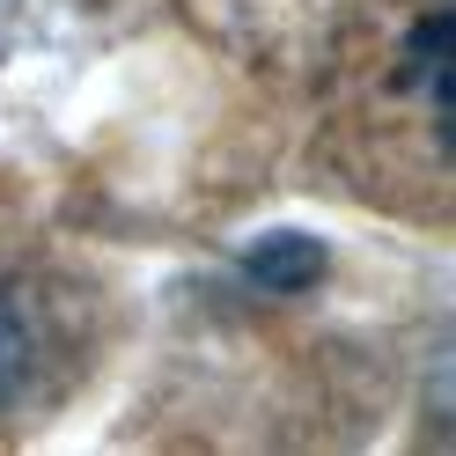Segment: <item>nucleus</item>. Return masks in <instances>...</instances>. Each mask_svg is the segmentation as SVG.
<instances>
[{
    "label": "nucleus",
    "instance_id": "1",
    "mask_svg": "<svg viewBox=\"0 0 456 456\" xmlns=\"http://www.w3.org/2000/svg\"><path fill=\"white\" fill-rule=\"evenodd\" d=\"M243 273L258 280V288H280V295H295V288H317L324 280V243L317 236H258L243 250Z\"/></svg>",
    "mask_w": 456,
    "mask_h": 456
},
{
    "label": "nucleus",
    "instance_id": "2",
    "mask_svg": "<svg viewBox=\"0 0 456 456\" xmlns=\"http://www.w3.org/2000/svg\"><path fill=\"white\" fill-rule=\"evenodd\" d=\"M22 368H30V331H22V317L0 302V405L22 390Z\"/></svg>",
    "mask_w": 456,
    "mask_h": 456
}]
</instances>
